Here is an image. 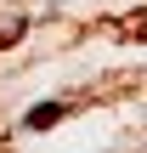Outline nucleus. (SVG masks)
<instances>
[{
  "label": "nucleus",
  "instance_id": "obj_1",
  "mask_svg": "<svg viewBox=\"0 0 147 153\" xmlns=\"http://www.w3.org/2000/svg\"><path fill=\"white\" fill-rule=\"evenodd\" d=\"M57 119H68V102H34L23 114V131H51Z\"/></svg>",
  "mask_w": 147,
  "mask_h": 153
},
{
  "label": "nucleus",
  "instance_id": "obj_2",
  "mask_svg": "<svg viewBox=\"0 0 147 153\" xmlns=\"http://www.w3.org/2000/svg\"><path fill=\"white\" fill-rule=\"evenodd\" d=\"M17 34H23V17H6V23H0V45H11Z\"/></svg>",
  "mask_w": 147,
  "mask_h": 153
}]
</instances>
